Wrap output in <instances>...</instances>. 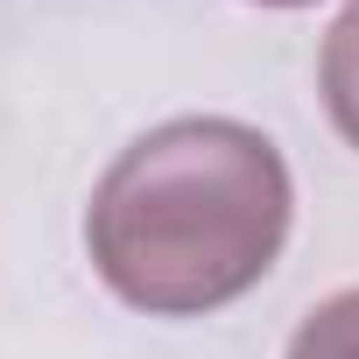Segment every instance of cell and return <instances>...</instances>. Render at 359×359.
<instances>
[{
	"label": "cell",
	"mask_w": 359,
	"mask_h": 359,
	"mask_svg": "<svg viewBox=\"0 0 359 359\" xmlns=\"http://www.w3.org/2000/svg\"><path fill=\"white\" fill-rule=\"evenodd\" d=\"M289 359H359V289L317 303V310L296 324Z\"/></svg>",
	"instance_id": "cell-3"
},
{
	"label": "cell",
	"mask_w": 359,
	"mask_h": 359,
	"mask_svg": "<svg viewBox=\"0 0 359 359\" xmlns=\"http://www.w3.org/2000/svg\"><path fill=\"white\" fill-rule=\"evenodd\" d=\"M261 8H303V0H261Z\"/></svg>",
	"instance_id": "cell-4"
},
{
	"label": "cell",
	"mask_w": 359,
	"mask_h": 359,
	"mask_svg": "<svg viewBox=\"0 0 359 359\" xmlns=\"http://www.w3.org/2000/svg\"><path fill=\"white\" fill-rule=\"evenodd\" d=\"M317 78H324V106H331V127H338V134L359 148V0H352V8L331 22Z\"/></svg>",
	"instance_id": "cell-2"
},
{
	"label": "cell",
	"mask_w": 359,
	"mask_h": 359,
	"mask_svg": "<svg viewBox=\"0 0 359 359\" xmlns=\"http://www.w3.org/2000/svg\"><path fill=\"white\" fill-rule=\"evenodd\" d=\"M282 148L247 120H169L99 176L85 240L106 289L148 317L240 303L289 240Z\"/></svg>",
	"instance_id": "cell-1"
}]
</instances>
